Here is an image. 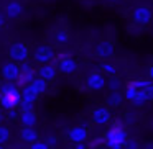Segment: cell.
I'll return each instance as SVG.
<instances>
[{
	"label": "cell",
	"instance_id": "obj_2",
	"mask_svg": "<svg viewBox=\"0 0 153 149\" xmlns=\"http://www.w3.org/2000/svg\"><path fill=\"white\" fill-rule=\"evenodd\" d=\"M127 139V133L120 123H114L104 134V144L107 146V149H123Z\"/></svg>",
	"mask_w": 153,
	"mask_h": 149
},
{
	"label": "cell",
	"instance_id": "obj_13",
	"mask_svg": "<svg viewBox=\"0 0 153 149\" xmlns=\"http://www.w3.org/2000/svg\"><path fill=\"white\" fill-rule=\"evenodd\" d=\"M25 8L23 5H22V2H18V0H10V2H7V5H5L4 8V13L7 18H10V20H17V18H20L22 15H23Z\"/></svg>",
	"mask_w": 153,
	"mask_h": 149
},
{
	"label": "cell",
	"instance_id": "obj_37",
	"mask_svg": "<svg viewBox=\"0 0 153 149\" xmlns=\"http://www.w3.org/2000/svg\"><path fill=\"white\" fill-rule=\"evenodd\" d=\"M74 149H87V148H86V144H76Z\"/></svg>",
	"mask_w": 153,
	"mask_h": 149
},
{
	"label": "cell",
	"instance_id": "obj_14",
	"mask_svg": "<svg viewBox=\"0 0 153 149\" xmlns=\"http://www.w3.org/2000/svg\"><path fill=\"white\" fill-rule=\"evenodd\" d=\"M87 129L84 126H73V128L68 131V139H69L73 144H84L87 139Z\"/></svg>",
	"mask_w": 153,
	"mask_h": 149
},
{
	"label": "cell",
	"instance_id": "obj_23",
	"mask_svg": "<svg viewBox=\"0 0 153 149\" xmlns=\"http://www.w3.org/2000/svg\"><path fill=\"white\" fill-rule=\"evenodd\" d=\"M100 72H102L104 76L115 77L117 76V67L114 66V64H110V62H102V66H100Z\"/></svg>",
	"mask_w": 153,
	"mask_h": 149
},
{
	"label": "cell",
	"instance_id": "obj_15",
	"mask_svg": "<svg viewBox=\"0 0 153 149\" xmlns=\"http://www.w3.org/2000/svg\"><path fill=\"white\" fill-rule=\"evenodd\" d=\"M18 76H20V66L15 62H7L2 67V77L5 79V82H17Z\"/></svg>",
	"mask_w": 153,
	"mask_h": 149
},
{
	"label": "cell",
	"instance_id": "obj_17",
	"mask_svg": "<svg viewBox=\"0 0 153 149\" xmlns=\"http://www.w3.org/2000/svg\"><path fill=\"white\" fill-rule=\"evenodd\" d=\"M20 123L25 126V128H33L38 121V116L35 112H20V116H18Z\"/></svg>",
	"mask_w": 153,
	"mask_h": 149
},
{
	"label": "cell",
	"instance_id": "obj_1",
	"mask_svg": "<svg viewBox=\"0 0 153 149\" xmlns=\"http://www.w3.org/2000/svg\"><path fill=\"white\" fill-rule=\"evenodd\" d=\"M22 102V90L13 82H4L0 89V108L4 110H15Z\"/></svg>",
	"mask_w": 153,
	"mask_h": 149
},
{
	"label": "cell",
	"instance_id": "obj_30",
	"mask_svg": "<svg viewBox=\"0 0 153 149\" xmlns=\"http://www.w3.org/2000/svg\"><path fill=\"white\" fill-rule=\"evenodd\" d=\"M18 116H20V110L15 108V110H8L7 112V118L12 120V121H15V120H18Z\"/></svg>",
	"mask_w": 153,
	"mask_h": 149
},
{
	"label": "cell",
	"instance_id": "obj_8",
	"mask_svg": "<svg viewBox=\"0 0 153 149\" xmlns=\"http://www.w3.org/2000/svg\"><path fill=\"white\" fill-rule=\"evenodd\" d=\"M94 53H96V56L100 57V59H110V57L115 54V46H114L112 41L102 40V41H99V43L96 44Z\"/></svg>",
	"mask_w": 153,
	"mask_h": 149
},
{
	"label": "cell",
	"instance_id": "obj_7",
	"mask_svg": "<svg viewBox=\"0 0 153 149\" xmlns=\"http://www.w3.org/2000/svg\"><path fill=\"white\" fill-rule=\"evenodd\" d=\"M86 87L87 90H92V92H100L107 87V79L102 72H91L86 77Z\"/></svg>",
	"mask_w": 153,
	"mask_h": 149
},
{
	"label": "cell",
	"instance_id": "obj_34",
	"mask_svg": "<svg viewBox=\"0 0 153 149\" xmlns=\"http://www.w3.org/2000/svg\"><path fill=\"white\" fill-rule=\"evenodd\" d=\"M4 25H5V15L0 10V28H4Z\"/></svg>",
	"mask_w": 153,
	"mask_h": 149
},
{
	"label": "cell",
	"instance_id": "obj_18",
	"mask_svg": "<svg viewBox=\"0 0 153 149\" xmlns=\"http://www.w3.org/2000/svg\"><path fill=\"white\" fill-rule=\"evenodd\" d=\"M20 139L23 142H28V144H33L35 141H38V131L35 128H22L20 129Z\"/></svg>",
	"mask_w": 153,
	"mask_h": 149
},
{
	"label": "cell",
	"instance_id": "obj_19",
	"mask_svg": "<svg viewBox=\"0 0 153 149\" xmlns=\"http://www.w3.org/2000/svg\"><path fill=\"white\" fill-rule=\"evenodd\" d=\"M22 90V100H28V102H36L38 100V93H36V90L33 89V85H27V87H23V89H20Z\"/></svg>",
	"mask_w": 153,
	"mask_h": 149
},
{
	"label": "cell",
	"instance_id": "obj_33",
	"mask_svg": "<svg viewBox=\"0 0 153 149\" xmlns=\"http://www.w3.org/2000/svg\"><path fill=\"white\" fill-rule=\"evenodd\" d=\"M148 80H152V82H153V64L148 67Z\"/></svg>",
	"mask_w": 153,
	"mask_h": 149
},
{
	"label": "cell",
	"instance_id": "obj_38",
	"mask_svg": "<svg viewBox=\"0 0 153 149\" xmlns=\"http://www.w3.org/2000/svg\"><path fill=\"white\" fill-rule=\"evenodd\" d=\"M105 2H109V4H117V2H120V0H105Z\"/></svg>",
	"mask_w": 153,
	"mask_h": 149
},
{
	"label": "cell",
	"instance_id": "obj_9",
	"mask_svg": "<svg viewBox=\"0 0 153 149\" xmlns=\"http://www.w3.org/2000/svg\"><path fill=\"white\" fill-rule=\"evenodd\" d=\"M91 120H92L94 125H99V126H104L107 123H110L112 120V113L107 106H97V108L92 110L91 113Z\"/></svg>",
	"mask_w": 153,
	"mask_h": 149
},
{
	"label": "cell",
	"instance_id": "obj_4",
	"mask_svg": "<svg viewBox=\"0 0 153 149\" xmlns=\"http://www.w3.org/2000/svg\"><path fill=\"white\" fill-rule=\"evenodd\" d=\"M56 57V51L50 44H38L31 53V59L35 64L43 66V64H51V61H54Z\"/></svg>",
	"mask_w": 153,
	"mask_h": 149
},
{
	"label": "cell",
	"instance_id": "obj_12",
	"mask_svg": "<svg viewBox=\"0 0 153 149\" xmlns=\"http://www.w3.org/2000/svg\"><path fill=\"white\" fill-rule=\"evenodd\" d=\"M36 77L41 80H45V82H54L58 77V69L56 66H53V64H43V66H40L36 69Z\"/></svg>",
	"mask_w": 153,
	"mask_h": 149
},
{
	"label": "cell",
	"instance_id": "obj_10",
	"mask_svg": "<svg viewBox=\"0 0 153 149\" xmlns=\"http://www.w3.org/2000/svg\"><path fill=\"white\" fill-rule=\"evenodd\" d=\"M123 98H127L133 106H143V105L146 103V100L143 98L142 93H140L138 90H137L135 87H133V84H132V82L127 84V87H125V93H123Z\"/></svg>",
	"mask_w": 153,
	"mask_h": 149
},
{
	"label": "cell",
	"instance_id": "obj_28",
	"mask_svg": "<svg viewBox=\"0 0 153 149\" xmlns=\"http://www.w3.org/2000/svg\"><path fill=\"white\" fill-rule=\"evenodd\" d=\"M69 57H74L73 56V53H71V51H59V53H56V57H54V59L58 61V62H59V61H63V59H69Z\"/></svg>",
	"mask_w": 153,
	"mask_h": 149
},
{
	"label": "cell",
	"instance_id": "obj_11",
	"mask_svg": "<svg viewBox=\"0 0 153 149\" xmlns=\"http://www.w3.org/2000/svg\"><path fill=\"white\" fill-rule=\"evenodd\" d=\"M133 87L142 93V97L146 102H153V82L152 80H143V79H137L132 80Z\"/></svg>",
	"mask_w": 153,
	"mask_h": 149
},
{
	"label": "cell",
	"instance_id": "obj_29",
	"mask_svg": "<svg viewBox=\"0 0 153 149\" xmlns=\"http://www.w3.org/2000/svg\"><path fill=\"white\" fill-rule=\"evenodd\" d=\"M45 142L48 144V148H56L58 146V138L56 136H46V139H45Z\"/></svg>",
	"mask_w": 153,
	"mask_h": 149
},
{
	"label": "cell",
	"instance_id": "obj_40",
	"mask_svg": "<svg viewBox=\"0 0 153 149\" xmlns=\"http://www.w3.org/2000/svg\"><path fill=\"white\" fill-rule=\"evenodd\" d=\"M0 149H5V148H4V146H0Z\"/></svg>",
	"mask_w": 153,
	"mask_h": 149
},
{
	"label": "cell",
	"instance_id": "obj_20",
	"mask_svg": "<svg viewBox=\"0 0 153 149\" xmlns=\"http://www.w3.org/2000/svg\"><path fill=\"white\" fill-rule=\"evenodd\" d=\"M123 103V95L120 92H110L107 95V106L110 108H117Z\"/></svg>",
	"mask_w": 153,
	"mask_h": 149
},
{
	"label": "cell",
	"instance_id": "obj_26",
	"mask_svg": "<svg viewBox=\"0 0 153 149\" xmlns=\"http://www.w3.org/2000/svg\"><path fill=\"white\" fill-rule=\"evenodd\" d=\"M18 110L20 112H35V103L28 102V100H22L20 105H18Z\"/></svg>",
	"mask_w": 153,
	"mask_h": 149
},
{
	"label": "cell",
	"instance_id": "obj_6",
	"mask_svg": "<svg viewBox=\"0 0 153 149\" xmlns=\"http://www.w3.org/2000/svg\"><path fill=\"white\" fill-rule=\"evenodd\" d=\"M35 79H36V69H35L31 64L25 62V64H22V66H20V76H18L15 85H17L18 89H20V87L23 89V87L30 85Z\"/></svg>",
	"mask_w": 153,
	"mask_h": 149
},
{
	"label": "cell",
	"instance_id": "obj_39",
	"mask_svg": "<svg viewBox=\"0 0 153 149\" xmlns=\"http://www.w3.org/2000/svg\"><path fill=\"white\" fill-rule=\"evenodd\" d=\"M2 85H4V82H2V77H0V89H2Z\"/></svg>",
	"mask_w": 153,
	"mask_h": 149
},
{
	"label": "cell",
	"instance_id": "obj_24",
	"mask_svg": "<svg viewBox=\"0 0 153 149\" xmlns=\"http://www.w3.org/2000/svg\"><path fill=\"white\" fill-rule=\"evenodd\" d=\"M8 141H10V129L7 126L0 125V146L7 144Z\"/></svg>",
	"mask_w": 153,
	"mask_h": 149
},
{
	"label": "cell",
	"instance_id": "obj_35",
	"mask_svg": "<svg viewBox=\"0 0 153 149\" xmlns=\"http://www.w3.org/2000/svg\"><path fill=\"white\" fill-rule=\"evenodd\" d=\"M4 120H5V113L2 112V108H0V125L4 123Z\"/></svg>",
	"mask_w": 153,
	"mask_h": 149
},
{
	"label": "cell",
	"instance_id": "obj_5",
	"mask_svg": "<svg viewBox=\"0 0 153 149\" xmlns=\"http://www.w3.org/2000/svg\"><path fill=\"white\" fill-rule=\"evenodd\" d=\"M152 18H153V12L150 7L146 5H137L132 12V20L135 25L138 26H145V25L152 23Z\"/></svg>",
	"mask_w": 153,
	"mask_h": 149
},
{
	"label": "cell",
	"instance_id": "obj_32",
	"mask_svg": "<svg viewBox=\"0 0 153 149\" xmlns=\"http://www.w3.org/2000/svg\"><path fill=\"white\" fill-rule=\"evenodd\" d=\"M102 144H104V138H96L94 141L89 142V148L91 149H96V148H99V146H102Z\"/></svg>",
	"mask_w": 153,
	"mask_h": 149
},
{
	"label": "cell",
	"instance_id": "obj_16",
	"mask_svg": "<svg viewBox=\"0 0 153 149\" xmlns=\"http://www.w3.org/2000/svg\"><path fill=\"white\" fill-rule=\"evenodd\" d=\"M77 61L74 59V57H69V59H63L58 62L56 69L59 74H63V76H73V74H76L77 70Z\"/></svg>",
	"mask_w": 153,
	"mask_h": 149
},
{
	"label": "cell",
	"instance_id": "obj_21",
	"mask_svg": "<svg viewBox=\"0 0 153 149\" xmlns=\"http://www.w3.org/2000/svg\"><path fill=\"white\" fill-rule=\"evenodd\" d=\"M31 85H33V89L36 90L38 95H45V93L48 92V82H45V80L38 79V77L33 80V82H31Z\"/></svg>",
	"mask_w": 153,
	"mask_h": 149
},
{
	"label": "cell",
	"instance_id": "obj_22",
	"mask_svg": "<svg viewBox=\"0 0 153 149\" xmlns=\"http://www.w3.org/2000/svg\"><path fill=\"white\" fill-rule=\"evenodd\" d=\"M69 33H68L66 30H58L56 33H54V41H56V44H61V46H64V44H68V41H69Z\"/></svg>",
	"mask_w": 153,
	"mask_h": 149
},
{
	"label": "cell",
	"instance_id": "obj_3",
	"mask_svg": "<svg viewBox=\"0 0 153 149\" xmlns=\"http://www.w3.org/2000/svg\"><path fill=\"white\" fill-rule=\"evenodd\" d=\"M7 56L10 59V62H15L18 66H22V64L28 62V59L31 56V51L28 48V44H25L23 41H15V43H12L8 46Z\"/></svg>",
	"mask_w": 153,
	"mask_h": 149
},
{
	"label": "cell",
	"instance_id": "obj_25",
	"mask_svg": "<svg viewBox=\"0 0 153 149\" xmlns=\"http://www.w3.org/2000/svg\"><path fill=\"white\" fill-rule=\"evenodd\" d=\"M107 87H109L112 92H119V89L122 87V80L119 77H110V80H107Z\"/></svg>",
	"mask_w": 153,
	"mask_h": 149
},
{
	"label": "cell",
	"instance_id": "obj_36",
	"mask_svg": "<svg viewBox=\"0 0 153 149\" xmlns=\"http://www.w3.org/2000/svg\"><path fill=\"white\" fill-rule=\"evenodd\" d=\"M143 149H153V142H146V144L143 146Z\"/></svg>",
	"mask_w": 153,
	"mask_h": 149
},
{
	"label": "cell",
	"instance_id": "obj_31",
	"mask_svg": "<svg viewBox=\"0 0 153 149\" xmlns=\"http://www.w3.org/2000/svg\"><path fill=\"white\" fill-rule=\"evenodd\" d=\"M30 149H50V148H48V144L45 141H40V139H38V141H35L33 144L30 146Z\"/></svg>",
	"mask_w": 153,
	"mask_h": 149
},
{
	"label": "cell",
	"instance_id": "obj_27",
	"mask_svg": "<svg viewBox=\"0 0 153 149\" xmlns=\"http://www.w3.org/2000/svg\"><path fill=\"white\" fill-rule=\"evenodd\" d=\"M123 149H140V142L135 138H128L125 146H123Z\"/></svg>",
	"mask_w": 153,
	"mask_h": 149
}]
</instances>
